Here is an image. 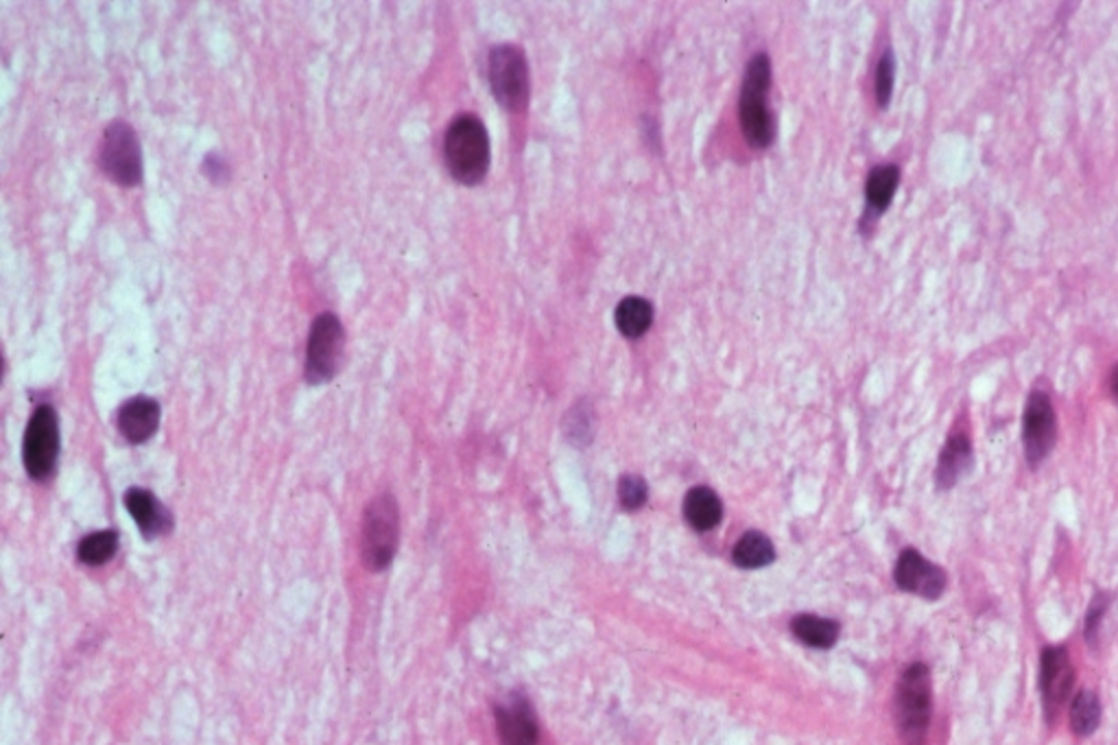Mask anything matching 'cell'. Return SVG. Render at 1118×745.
Listing matches in <instances>:
<instances>
[{"instance_id": "1", "label": "cell", "mask_w": 1118, "mask_h": 745, "mask_svg": "<svg viewBox=\"0 0 1118 745\" xmlns=\"http://www.w3.org/2000/svg\"><path fill=\"white\" fill-rule=\"evenodd\" d=\"M769 90L772 60L765 53H756L745 68L738 99L741 130L754 149H767L776 138V119L767 103Z\"/></svg>"}, {"instance_id": "12", "label": "cell", "mask_w": 1118, "mask_h": 745, "mask_svg": "<svg viewBox=\"0 0 1118 745\" xmlns=\"http://www.w3.org/2000/svg\"><path fill=\"white\" fill-rule=\"evenodd\" d=\"M496 728L503 745H537V722L523 695H512L496 708Z\"/></svg>"}, {"instance_id": "15", "label": "cell", "mask_w": 1118, "mask_h": 745, "mask_svg": "<svg viewBox=\"0 0 1118 745\" xmlns=\"http://www.w3.org/2000/svg\"><path fill=\"white\" fill-rule=\"evenodd\" d=\"M160 426V405L149 396H135L119 411V429L132 444H142L155 435Z\"/></svg>"}, {"instance_id": "11", "label": "cell", "mask_w": 1118, "mask_h": 745, "mask_svg": "<svg viewBox=\"0 0 1118 745\" xmlns=\"http://www.w3.org/2000/svg\"><path fill=\"white\" fill-rule=\"evenodd\" d=\"M1072 682H1075V670L1068 650L1059 645L1045 647L1040 658V693L1047 722H1052L1057 717L1061 704L1070 695Z\"/></svg>"}, {"instance_id": "5", "label": "cell", "mask_w": 1118, "mask_h": 745, "mask_svg": "<svg viewBox=\"0 0 1118 745\" xmlns=\"http://www.w3.org/2000/svg\"><path fill=\"white\" fill-rule=\"evenodd\" d=\"M400 516L392 494L376 496L365 510L363 562L370 571H385L397 551Z\"/></svg>"}, {"instance_id": "4", "label": "cell", "mask_w": 1118, "mask_h": 745, "mask_svg": "<svg viewBox=\"0 0 1118 745\" xmlns=\"http://www.w3.org/2000/svg\"><path fill=\"white\" fill-rule=\"evenodd\" d=\"M487 77L494 99L510 112H523L531 94V79L523 49L498 44L490 51Z\"/></svg>"}, {"instance_id": "2", "label": "cell", "mask_w": 1118, "mask_h": 745, "mask_svg": "<svg viewBox=\"0 0 1118 745\" xmlns=\"http://www.w3.org/2000/svg\"><path fill=\"white\" fill-rule=\"evenodd\" d=\"M444 155L446 167L457 182L465 187L483 182L490 169V135L481 119L474 114H460L446 132Z\"/></svg>"}, {"instance_id": "25", "label": "cell", "mask_w": 1118, "mask_h": 745, "mask_svg": "<svg viewBox=\"0 0 1118 745\" xmlns=\"http://www.w3.org/2000/svg\"><path fill=\"white\" fill-rule=\"evenodd\" d=\"M566 435L575 444H588L593 437V411L586 405H577L566 417Z\"/></svg>"}, {"instance_id": "16", "label": "cell", "mask_w": 1118, "mask_h": 745, "mask_svg": "<svg viewBox=\"0 0 1118 745\" xmlns=\"http://www.w3.org/2000/svg\"><path fill=\"white\" fill-rule=\"evenodd\" d=\"M900 184V167L898 164H878L869 171L865 182V217L863 221L878 219L889 203Z\"/></svg>"}, {"instance_id": "9", "label": "cell", "mask_w": 1118, "mask_h": 745, "mask_svg": "<svg viewBox=\"0 0 1118 745\" xmlns=\"http://www.w3.org/2000/svg\"><path fill=\"white\" fill-rule=\"evenodd\" d=\"M1057 442V415L1051 396L1043 390H1034L1027 399L1023 413V446L1025 457L1031 469H1038Z\"/></svg>"}, {"instance_id": "6", "label": "cell", "mask_w": 1118, "mask_h": 745, "mask_svg": "<svg viewBox=\"0 0 1118 745\" xmlns=\"http://www.w3.org/2000/svg\"><path fill=\"white\" fill-rule=\"evenodd\" d=\"M99 164L103 173L121 187L132 189L142 182L140 140L130 123L114 121L105 128L99 147Z\"/></svg>"}, {"instance_id": "27", "label": "cell", "mask_w": 1118, "mask_h": 745, "mask_svg": "<svg viewBox=\"0 0 1118 745\" xmlns=\"http://www.w3.org/2000/svg\"><path fill=\"white\" fill-rule=\"evenodd\" d=\"M1110 385H1112V394H1115V399H1117L1118 403V365L1117 368H1115V370H1112V379H1110Z\"/></svg>"}, {"instance_id": "24", "label": "cell", "mask_w": 1118, "mask_h": 745, "mask_svg": "<svg viewBox=\"0 0 1118 745\" xmlns=\"http://www.w3.org/2000/svg\"><path fill=\"white\" fill-rule=\"evenodd\" d=\"M647 494H649L647 483H645V479H643V476H638V474H625V476L618 481V501H621V505H623L625 510H629V512H634V510L643 507V505H645V501H647Z\"/></svg>"}, {"instance_id": "21", "label": "cell", "mask_w": 1118, "mask_h": 745, "mask_svg": "<svg viewBox=\"0 0 1118 745\" xmlns=\"http://www.w3.org/2000/svg\"><path fill=\"white\" fill-rule=\"evenodd\" d=\"M1101 724V702L1092 691H1079L1070 706V726L1077 737H1090Z\"/></svg>"}, {"instance_id": "18", "label": "cell", "mask_w": 1118, "mask_h": 745, "mask_svg": "<svg viewBox=\"0 0 1118 745\" xmlns=\"http://www.w3.org/2000/svg\"><path fill=\"white\" fill-rule=\"evenodd\" d=\"M616 329L627 339L643 338L654 324V306L649 300L629 295L618 302L614 313Z\"/></svg>"}, {"instance_id": "23", "label": "cell", "mask_w": 1118, "mask_h": 745, "mask_svg": "<svg viewBox=\"0 0 1118 745\" xmlns=\"http://www.w3.org/2000/svg\"><path fill=\"white\" fill-rule=\"evenodd\" d=\"M894 81H896V58H894V51L887 49L880 60H878V67H876V77H874V90H876V101L880 108H887L889 101H892V94H894Z\"/></svg>"}, {"instance_id": "17", "label": "cell", "mask_w": 1118, "mask_h": 745, "mask_svg": "<svg viewBox=\"0 0 1118 745\" xmlns=\"http://www.w3.org/2000/svg\"><path fill=\"white\" fill-rule=\"evenodd\" d=\"M684 516L697 532H711L722 523L724 505L711 487H693L684 499Z\"/></svg>"}, {"instance_id": "20", "label": "cell", "mask_w": 1118, "mask_h": 745, "mask_svg": "<svg viewBox=\"0 0 1118 745\" xmlns=\"http://www.w3.org/2000/svg\"><path fill=\"white\" fill-rule=\"evenodd\" d=\"M776 557V548L765 534L749 532L741 541L736 542L732 560L741 568H763L772 564Z\"/></svg>"}, {"instance_id": "8", "label": "cell", "mask_w": 1118, "mask_h": 745, "mask_svg": "<svg viewBox=\"0 0 1118 745\" xmlns=\"http://www.w3.org/2000/svg\"><path fill=\"white\" fill-rule=\"evenodd\" d=\"M343 348L345 331L341 320L332 313H322L311 326L306 348V381L311 385H322L339 372Z\"/></svg>"}, {"instance_id": "14", "label": "cell", "mask_w": 1118, "mask_h": 745, "mask_svg": "<svg viewBox=\"0 0 1118 745\" xmlns=\"http://www.w3.org/2000/svg\"><path fill=\"white\" fill-rule=\"evenodd\" d=\"M973 462H975V455H973V442H970L968 433H964V431L950 433V437L946 440V444L939 453V462H937V471H935L937 487L939 490L955 487L959 483V479H964L966 474L970 473Z\"/></svg>"}, {"instance_id": "3", "label": "cell", "mask_w": 1118, "mask_h": 745, "mask_svg": "<svg viewBox=\"0 0 1118 745\" xmlns=\"http://www.w3.org/2000/svg\"><path fill=\"white\" fill-rule=\"evenodd\" d=\"M930 672L914 663L905 670L896 691V728L905 745H924L930 726Z\"/></svg>"}, {"instance_id": "7", "label": "cell", "mask_w": 1118, "mask_h": 745, "mask_svg": "<svg viewBox=\"0 0 1118 745\" xmlns=\"http://www.w3.org/2000/svg\"><path fill=\"white\" fill-rule=\"evenodd\" d=\"M60 455V422L58 413L51 405H40L27 426L22 460L24 469L31 479L44 481L49 479Z\"/></svg>"}, {"instance_id": "26", "label": "cell", "mask_w": 1118, "mask_h": 745, "mask_svg": "<svg viewBox=\"0 0 1118 745\" xmlns=\"http://www.w3.org/2000/svg\"><path fill=\"white\" fill-rule=\"evenodd\" d=\"M1108 606H1110V600L1106 593L1097 595L1095 602L1090 604L1088 608V614H1086V638L1090 645L1097 643V636H1099V630H1101V623H1104V616L1108 612Z\"/></svg>"}, {"instance_id": "10", "label": "cell", "mask_w": 1118, "mask_h": 745, "mask_svg": "<svg viewBox=\"0 0 1118 745\" xmlns=\"http://www.w3.org/2000/svg\"><path fill=\"white\" fill-rule=\"evenodd\" d=\"M894 580L900 591L918 595L921 600L935 602L946 591V573L930 560H926L918 551L907 548L896 562Z\"/></svg>"}, {"instance_id": "13", "label": "cell", "mask_w": 1118, "mask_h": 745, "mask_svg": "<svg viewBox=\"0 0 1118 745\" xmlns=\"http://www.w3.org/2000/svg\"><path fill=\"white\" fill-rule=\"evenodd\" d=\"M125 505L144 538H158L171 532L173 519L169 510L144 487H130L125 492Z\"/></svg>"}, {"instance_id": "22", "label": "cell", "mask_w": 1118, "mask_h": 745, "mask_svg": "<svg viewBox=\"0 0 1118 745\" xmlns=\"http://www.w3.org/2000/svg\"><path fill=\"white\" fill-rule=\"evenodd\" d=\"M117 548H119L117 532H97V534H90L88 538L79 542L77 555L83 564L99 566V564L110 562L117 555Z\"/></svg>"}, {"instance_id": "19", "label": "cell", "mask_w": 1118, "mask_h": 745, "mask_svg": "<svg viewBox=\"0 0 1118 745\" xmlns=\"http://www.w3.org/2000/svg\"><path fill=\"white\" fill-rule=\"evenodd\" d=\"M790 630L802 643H806L808 647H817V650H828L839 638V623L830 621V618L815 616V614L795 616L790 623Z\"/></svg>"}]
</instances>
